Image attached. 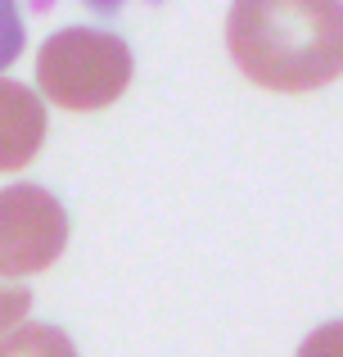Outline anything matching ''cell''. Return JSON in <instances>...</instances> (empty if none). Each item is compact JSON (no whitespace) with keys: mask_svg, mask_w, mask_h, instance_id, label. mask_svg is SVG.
Listing matches in <instances>:
<instances>
[{"mask_svg":"<svg viewBox=\"0 0 343 357\" xmlns=\"http://www.w3.org/2000/svg\"><path fill=\"white\" fill-rule=\"evenodd\" d=\"M27 307H32V289L27 285H0V340L27 317Z\"/></svg>","mask_w":343,"mask_h":357,"instance_id":"8","label":"cell"},{"mask_svg":"<svg viewBox=\"0 0 343 357\" xmlns=\"http://www.w3.org/2000/svg\"><path fill=\"white\" fill-rule=\"evenodd\" d=\"M235 68L266 91H312L343 73V5L335 0H244L226 14Z\"/></svg>","mask_w":343,"mask_h":357,"instance_id":"1","label":"cell"},{"mask_svg":"<svg viewBox=\"0 0 343 357\" xmlns=\"http://www.w3.org/2000/svg\"><path fill=\"white\" fill-rule=\"evenodd\" d=\"M0 357H77V344L59 331V326H18L0 340Z\"/></svg>","mask_w":343,"mask_h":357,"instance_id":"5","label":"cell"},{"mask_svg":"<svg viewBox=\"0 0 343 357\" xmlns=\"http://www.w3.org/2000/svg\"><path fill=\"white\" fill-rule=\"evenodd\" d=\"M68 249V208L45 185L0 190V276H36Z\"/></svg>","mask_w":343,"mask_h":357,"instance_id":"3","label":"cell"},{"mask_svg":"<svg viewBox=\"0 0 343 357\" xmlns=\"http://www.w3.org/2000/svg\"><path fill=\"white\" fill-rule=\"evenodd\" d=\"M23 41H27V23H23V14H18V5L0 0V73L23 54Z\"/></svg>","mask_w":343,"mask_h":357,"instance_id":"6","label":"cell"},{"mask_svg":"<svg viewBox=\"0 0 343 357\" xmlns=\"http://www.w3.org/2000/svg\"><path fill=\"white\" fill-rule=\"evenodd\" d=\"M45 140V105L23 82L0 77V172H18Z\"/></svg>","mask_w":343,"mask_h":357,"instance_id":"4","label":"cell"},{"mask_svg":"<svg viewBox=\"0 0 343 357\" xmlns=\"http://www.w3.org/2000/svg\"><path fill=\"white\" fill-rule=\"evenodd\" d=\"M298 357H343V321H326L298 344Z\"/></svg>","mask_w":343,"mask_h":357,"instance_id":"7","label":"cell"},{"mask_svg":"<svg viewBox=\"0 0 343 357\" xmlns=\"http://www.w3.org/2000/svg\"><path fill=\"white\" fill-rule=\"evenodd\" d=\"M131 45L118 32L72 23L59 27L41 41L36 54V86L50 105L72 109V114H95L109 109L127 86H131Z\"/></svg>","mask_w":343,"mask_h":357,"instance_id":"2","label":"cell"}]
</instances>
